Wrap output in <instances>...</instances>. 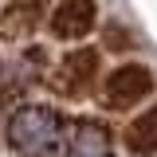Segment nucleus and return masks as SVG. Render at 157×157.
<instances>
[{"mask_svg":"<svg viewBox=\"0 0 157 157\" xmlns=\"http://www.w3.org/2000/svg\"><path fill=\"white\" fill-rule=\"evenodd\" d=\"M67 134V122L55 106H43V102H24L12 110L8 118V145L24 157H51L59 149V141Z\"/></svg>","mask_w":157,"mask_h":157,"instance_id":"obj_1","label":"nucleus"},{"mask_svg":"<svg viewBox=\"0 0 157 157\" xmlns=\"http://www.w3.org/2000/svg\"><path fill=\"white\" fill-rule=\"evenodd\" d=\"M153 94V71L145 63H118L102 78V102L110 110H130Z\"/></svg>","mask_w":157,"mask_h":157,"instance_id":"obj_2","label":"nucleus"},{"mask_svg":"<svg viewBox=\"0 0 157 157\" xmlns=\"http://www.w3.org/2000/svg\"><path fill=\"white\" fill-rule=\"evenodd\" d=\"M98 51L94 47H75L59 59V71H55V90L67 98H82L98 78Z\"/></svg>","mask_w":157,"mask_h":157,"instance_id":"obj_3","label":"nucleus"},{"mask_svg":"<svg viewBox=\"0 0 157 157\" xmlns=\"http://www.w3.org/2000/svg\"><path fill=\"white\" fill-rule=\"evenodd\" d=\"M98 24L94 0H59L47 16V32L55 39H86Z\"/></svg>","mask_w":157,"mask_h":157,"instance_id":"obj_4","label":"nucleus"},{"mask_svg":"<svg viewBox=\"0 0 157 157\" xmlns=\"http://www.w3.org/2000/svg\"><path fill=\"white\" fill-rule=\"evenodd\" d=\"M43 12H47V0H8L0 12V32L8 39H24L39 28Z\"/></svg>","mask_w":157,"mask_h":157,"instance_id":"obj_5","label":"nucleus"},{"mask_svg":"<svg viewBox=\"0 0 157 157\" xmlns=\"http://www.w3.org/2000/svg\"><path fill=\"white\" fill-rule=\"evenodd\" d=\"M67 157H110V134H106V126L78 122L75 134H71V145H67Z\"/></svg>","mask_w":157,"mask_h":157,"instance_id":"obj_6","label":"nucleus"},{"mask_svg":"<svg viewBox=\"0 0 157 157\" xmlns=\"http://www.w3.org/2000/svg\"><path fill=\"white\" fill-rule=\"evenodd\" d=\"M126 145H130L134 153H141V157L157 153V102L149 110H141V114L126 126Z\"/></svg>","mask_w":157,"mask_h":157,"instance_id":"obj_7","label":"nucleus"}]
</instances>
